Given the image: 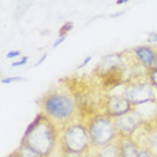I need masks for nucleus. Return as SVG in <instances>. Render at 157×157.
<instances>
[{
  "label": "nucleus",
  "mask_w": 157,
  "mask_h": 157,
  "mask_svg": "<svg viewBox=\"0 0 157 157\" xmlns=\"http://www.w3.org/2000/svg\"><path fill=\"white\" fill-rule=\"evenodd\" d=\"M39 108L40 113H43L62 130L77 122V118L81 117L75 98L69 90H50L39 99Z\"/></svg>",
  "instance_id": "1"
},
{
  "label": "nucleus",
  "mask_w": 157,
  "mask_h": 157,
  "mask_svg": "<svg viewBox=\"0 0 157 157\" xmlns=\"http://www.w3.org/2000/svg\"><path fill=\"white\" fill-rule=\"evenodd\" d=\"M59 138V128L43 113H39L28 125L20 142L30 146L42 156L48 157L55 149Z\"/></svg>",
  "instance_id": "2"
},
{
  "label": "nucleus",
  "mask_w": 157,
  "mask_h": 157,
  "mask_svg": "<svg viewBox=\"0 0 157 157\" xmlns=\"http://www.w3.org/2000/svg\"><path fill=\"white\" fill-rule=\"evenodd\" d=\"M122 52H113L103 56L93 70V75L98 78V87L102 91H110L125 82V63Z\"/></svg>",
  "instance_id": "3"
},
{
  "label": "nucleus",
  "mask_w": 157,
  "mask_h": 157,
  "mask_svg": "<svg viewBox=\"0 0 157 157\" xmlns=\"http://www.w3.org/2000/svg\"><path fill=\"white\" fill-rule=\"evenodd\" d=\"M86 126L89 136H90L91 146L94 149L110 145L116 142L118 138L114 118L106 116L105 113H99L93 117H89L86 121Z\"/></svg>",
  "instance_id": "4"
},
{
  "label": "nucleus",
  "mask_w": 157,
  "mask_h": 157,
  "mask_svg": "<svg viewBox=\"0 0 157 157\" xmlns=\"http://www.w3.org/2000/svg\"><path fill=\"white\" fill-rule=\"evenodd\" d=\"M59 140L63 152L85 155V153H89L90 148H93L87 126L83 122H74L65 128Z\"/></svg>",
  "instance_id": "5"
},
{
  "label": "nucleus",
  "mask_w": 157,
  "mask_h": 157,
  "mask_svg": "<svg viewBox=\"0 0 157 157\" xmlns=\"http://www.w3.org/2000/svg\"><path fill=\"white\" fill-rule=\"evenodd\" d=\"M124 95L134 108L138 105L156 101L153 86L149 81H126L124 86Z\"/></svg>",
  "instance_id": "6"
},
{
  "label": "nucleus",
  "mask_w": 157,
  "mask_h": 157,
  "mask_svg": "<svg viewBox=\"0 0 157 157\" xmlns=\"http://www.w3.org/2000/svg\"><path fill=\"white\" fill-rule=\"evenodd\" d=\"M114 122H116L118 136H121V137H133V134L138 129H141L142 125H144L146 121L144 120L142 114L134 108L133 110H130L129 113L114 118Z\"/></svg>",
  "instance_id": "7"
},
{
  "label": "nucleus",
  "mask_w": 157,
  "mask_h": 157,
  "mask_svg": "<svg viewBox=\"0 0 157 157\" xmlns=\"http://www.w3.org/2000/svg\"><path fill=\"white\" fill-rule=\"evenodd\" d=\"M133 109L134 106L128 101V98L124 94H112L106 97L103 113L106 116L112 117V118H117V117H121L124 114L129 113Z\"/></svg>",
  "instance_id": "8"
},
{
  "label": "nucleus",
  "mask_w": 157,
  "mask_h": 157,
  "mask_svg": "<svg viewBox=\"0 0 157 157\" xmlns=\"http://www.w3.org/2000/svg\"><path fill=\"white\" fill-rule=\"evenodd\" d=\"M133 54L137 62L145 70H151L157 67V51L151 46H138L133 48Z\"/></svg>",
  "instance_id": "9"
},
{
  "label": "nucleus",
  "mask_w": 157,
  "mask_h": 157,
  "mask_svg": "<svg viewBox=\"0 0 157 157\" xmlns=\"http://www.w3.org/2000/svg\"><path fill=\"white\" fill-rule=\"evenodd\" d=\"M144 128V138H142L141 148L148 149L155 157H157V122H145Z\"/></svg>",
  "instance_id": "10"
},
{
  "label": "nucleus",
  "mask_w": 157,
  "mask_h": 157,
  "mask_svg": "<svg viewBox=\"0 0 157 157\" xmlns=\"http://www.w3.org/2000/svg\"><path fill=\"white\" fill-rule=\"evenodd\" d=\"M117 145H118L121 157H138L141 152V146L133 137H121L117 138Z\"/></svg>",
  "instance_id": "11"
},
{
  "label": "nucleus",
  "mask_w": 157,
  "mask_h": 157,
  "mask_svg": "<svg viewBox=\"0 0 157 157\" xmlns=\"http://www.w3.org/2000/svg\"><path fill=\"white\" fill-rule=\"evenodd\" d=\"M94 151H95L94 157H121V153H120L117 142H113V144L106 145V146H102V148H95Z\"/></svg>",
  "instance_id": "12"
},
{
  "label": "nucleus",
  "mask_w": 157,
  "mask_h": 157,
  "mask_svg": "<svg viewBox=\"0 0 157 157\" xmlns=\"http://www.w3.org/2000/svg\"><path fill=\"white\" fill-rule=\"evenodd\" d=\"M12 155H13V157H44V156H42L40 153L31 149L30 146L22 144V142H20L19 148H17L15 152H12Z\"/></svg>",
  "instance_id": "13"
},
{
  "label": "nucleus",
  "mask_w": 157,
  "mask_h": 157,
  "mask_svg": "<svg viewBox=\"0 0 157 157\" xmlns=\"http://www.w3.org/2000/svg\"><path fill=\"white\" fill-rule=\"evenodd\" d=\"M146 77H148V81L151 82L153 89H157V67L146 70Z\"/></svg>",
  "instance_id": "14"
},
{
  "label": "nucleus",
  "mask_w": 157,
  "mask_h": 157,
  "mask_svg": "<svg viewBox=\"0 0 157 157\" xmlns=\"http://www.w3.org/2000/svg\"><path fill=\"white\" fill-rule=\"evenodd\" d=\"M71 28H73V23H71V22L65 23L62 27H60V30H59V36H66L67 33H69Z\"/></svg>",
  "instance_id": "15"
},
{
  "label": "nucleus",
  "mask_w": 157,
  "mask_h": 157,
  "mask_svg": "<svg viewBox=\"0 0 157 157\" xmlns=\"http://www.w3.org/2000/svg\"><path fill=\"white\" fill-rule=\"evenodd\" d=\"M20 81H26L24 78L22 77H10V78H3L2 79V83H12V82H20Z\"/></svg>",
  "instance_id": "16"
},
{
  "label": "nucleus",
  "mask_w": 157,
  "mask_h": 157,
  "mask_svg": "<svg viewBox=\"0 0 157 157\" xmlns=\"http://www.w3.org/2000/svg\"><path fill=\"white\" fill-rule=\"evenodd\" d=\"M27 60H28V56H23L20 60H17V62H13L12 63V67H19V66H24L27 63Z\"/></svg>",
  "instance_id": "17"
},
{
  "label": "nucleus",
  "mask_w": 157,
  "mask_h": 157,
  "mask_svg": "<svg viewBox=\"0 0 157 157\" xmlns=\"http://www.w3.org/2000/svg\"><path fill=\"white\" fill-rule=\"evenodd\" d=\"M138 157H155V156L151 153V151L141 148V152H140V155H138Z\"/></svg>",
  "instance_id": "18"
},
{
  "label": "nucleus",
  "mask_w": 157,
  "mask_h": 157,
  "mask_svg": "<svg viewBox=\"0 0 157 157\" xmlns=\"http://www.w3.org/2000/svg\"><path fill=\"white\" fill-rule=\"evenodd\" d=\"M62 157H83V155H79V153H71V152H63L62 151Z\"/></svg>",
  "instance_id": "19"
},
{
  "label": "nucleus",
  "mask_w": 157,
  "mask_h": 157,
  "mask_svg": "<svg viewBox=\"0 0 157 157\" xmlns=\"http://www.w3.org/2000/svg\"><path fill=\"white\" fill-rule=\"evenodd\" d=\"M19 55H22V52L19 51V50H13V51H10L8 54H7V58H15V56H19Z\"/></svg>",
  "instance_id": "20"
},
{
  "label": "nucleus",
  "mask_w": 157,
  "mask_h": 157,
  "mask_svg": "<svg viewBox=\"0 0 157 157\" xmlns=\"http://www.w3.org/2000/svg\"><path fill=\"white\" fill-rule=\"evenodd\" d=\"M148 42L149 43H155V42H157V34L156 33H151L148 35Z\"/></svg>",
  "instance_id": "21"
},
{
  "label": "nucleus",
  "mask_w": 157,
  "mask_h": 157,
  "mask_svg": "<svg viewBox=\"0 0 157 157\" xmlns=\"http://www.w3.org/2000/svg\"><path fill=\"white\" fill-rule=\"evenodd\" d=\"M65 39H66V36H59V38H58V40H56L55 43L52 44V48H56L60 43H63V42H65Z\"/></svg>",
  "instance_id": "22"
},
{
  "label": "nucleus",
  "mask_w": 157,
  "mask_h": 157,
  "mask_svg": "<svg viewBox=\"0 0 157 157\" xmlns=\"http://www.w3.org/2000/svg\"><path fill=\"white\" fill-rule=\"evenodd\" d=\"M90 60H91V55H89V56H87V58H86V59H85V60H83V62H82V63H81V65H79V66H78V69H82V67H83V66H86V65H87V63H89V62H90Z\"/></svg>",
  "instance_id": "23"
},
{
  "label": "nucleus",
  "mask_w": 157,
  "mask_h": 157,
  "mask_svg": "<svg viewBox=\"0 0 157 157\" xmlns=\"http://www.w3.org/2000/svg\"><path fill=\"white\" fill-rule=\"evenodd\" d=\"M46 56H47V54H44L43 56H42V58H40V59H39V60H38V63H36V65H35V66H39V65H40V63H42V62H43V60L46 59Z\"/></svg>",
  "instance_id": "24"
},
{
  "label": "nucleus",
  "mask_w": 157,
  "mask_h": 157,
  "mask_svg": "<svg viewBox=\"0 0 157 157\" xmlns=\"http://www.w3.org/2000/svg\"><path fill=\"white\" fill-rule=\"evenodd\" d=\"M156 110H157V106H156ZM153 121H155V122H157V113H156V117H155V120H153Z\"/></svg>",
  "instance_id": "25"
},
{
  "label": "nucleus",
  "mask_w": 157,
  "mask_h": 157,
  "mask_svg": "<svg viewBox=\"0 0 157 157\" xmlns=\"http://www.w3.org/2000/svg\"><path fill=\"white\" fill-rule=\"evenodd\" d=\"M8 157H13V155H12V153H11V155H10V156H8Z\"/></svg>",
  "instance_id": "26"
}]
</instances>
